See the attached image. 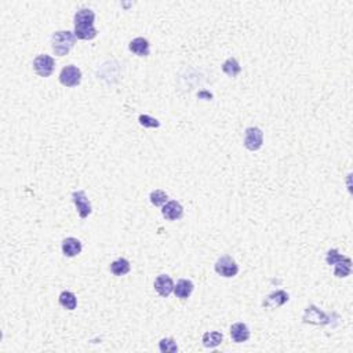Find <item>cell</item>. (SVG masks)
I'll list each match as a JSON object with an SVG mask.
<instances>
[{
  "label": "cell",
  "instance_id": "cell-7",
  "mask_svg": "<svg viewBox=\"0 0 353 353\" xmlns=\"http://www.w3.org/2000/svg\"><path fill=\"white\" fill-rule=\"evenodd\" d=\"M302 319H304V323H311V324H329L330 323V317L315 305H311L305 309Z\"/></svg>",
  "mask_w": 353,
  "mask_h": 353
},
{
  "label": "cell",
  "instance_id": "cell-9",
  "mask_svg": "<svg viewBox=\"0 0 353 353\" xmlns=\"http://www.w3.org/2000/svg\"><path fill=\"white\" fill-rule=\"evenodd\" d=\"M163 217L168 221H176V219L182 218L184 215V207H182L176 200H170L162 209Z\"/></svg>",
  "mask_w": 353,
  "mask_h": 353
},
{
  "label": "cell",
  "instance_id": "cell-17",
  "mask_svg": "<svg viewBox=\"0 0 353 353\" xmlns=\"http://www.w3.org/2000/svg\"><path fill=\"white\" fill-rule=\"evenodd\" d=\"M334 266V274L337 278H348L350 272H352V261L348 257H344Z\"/></svg>",
  "mask_w": 353,
  "mask_h": 353
},
{
  "label": "cell",
  "instance_id": "cell-5",
  "mask_svg": "<svg viewBox=\"0 0 353 353\" xmlns=\"http://www.w3.org/2000/svg\"><path fill=\"white\" fill-rule=\"evenodd\" d=\"M264 144V133L258 127H248L244 131V146L248 150H258Z\"/></svg>",
  "mask_w": 353,
  "mask_h": 353
},
{
  "label": "cell",
  "instance_id": "cell-15",
  "mask_svg": "<svg viewBox=\"0 0 353 353\" xmlns=\"http://www.w3.org/2000/svg\"><path fill=\"white\" fill-rule=\"evenodd\" d=\"M94 19H95V14H94L93 10L80 9L74 14V27H79V25H94Z\"/></svg>",
  "mask_w": 353,
  "mask_h": 353
},
{
  "label": "cell",
  "instance_id": "cell-10",
  "mask_svg": "<svg viewBox=\"0 0 353 353\" xmlns=\"http://www.w3.org/2000/svg\"><path fill=\"white\" fill-rule=\"evenodd\" d=\"M231 338L236 342V344H242V342H246L250 338V329L248 325L244 324V323H235L231 327Z\"/></svg>",
  "mask_w": 353,
  "mask_h": 353
},
{
  "label": "cell",
  "instance_id": "cell-4",
  "mask_svg": "<svg viewBox=\"0 0 353 353\" xmlns=\"http://www.w3.org/2000/svg\"><path fill=\"white\" fill-rule=\"evenodd\" d=\"M60 82L65 87H78L82 82V70L74 65H66L60 73Z\"/></svg>",
  "mask_w": 353,
  "mask_h": 353
},
{
  "label": "cell",
  "instance_id": "cell-8",
  "mask_svg": "<svg viewBox=\"0 0 353 353\" xmlns=\"http://www.w3.org/2000/svg\"><path fill=\"white\" fill-rule=\"evenodd\" d=\"M154 286L156 293H158L160 297L167 298L168 295L174 291V282H172L171 278L167 276V274H160V276H158L156 280H155Z\"/></svg>",
  "mask_w": 353,
  "mask_h": 353
},
{
  "label": "cell",
  "instance_id": "cell-25",
  "mask_svg": "<svg viewBox=\"0 0 353 353\" xmlns=\"http://www.w3.org/2000/svg\"><path fill=\"white\" fill-rule=\"evenodd\" d=\"M342 258H344V256H341L338 250L333 248V250H330L327 253V256H325V262L331 266V265H335L338 261L342 260Z\"/></svg>",
  "mask_w": 353,
  "mask_h": 353
},
{
  "label": "cell",
  "instance_id": "cell-22",
  "mask_svg": "<svg viewBox=\"0 0 353 353\" xmlns=\"http://www.w3.org/2000/svg\"><path fill=\"white\" fill-rule=\"evenodd\" d=\"M149 199H150V203L154 206H156V207H163V206L167 203L168 196L166 192L160 191V189H156V191H154L150 193Z\"/></svg>",
  "mask_w": 353,
  "mask_h": 353
},
{
  "label": "cell",
  "instance_id": "cell-12",
  "mask_svg": "<svg viewBox=\"0 0 353 353\" xmlns=\"http://www.w3.org/2000/svg\"><path fill=\"white\" fill-rule=\"evenodd\" d=\"M131 53H134L138 57H148L150 53V44L144 37H135L129 44Z\"/></svg>",
  "mask_w": 353,
  "mask_h": 353
},
{
  "label": "cell",
  "instance_id": "cell-23",
  "mask_svg": "<svg viewBox=\"0 0 353 353\" xmlns=\"http://www.w3.org/2000/svg\"><path fill=\"white\" fill-rule=\"evenodd\" d=\"M159 349L162 353H174L178 352V346L176 342L172 338H163L159 342Z\"/></svg>",
  "mask_w": 353,
  "mask_h": 353
},
{
  "label": "cell",
  "instance_id": "cell-19",
  "mask_svg": "<svg viewBox=\"0 0 353 353\" xmlns=\"http://www.w3.org/2000/svg\"><path fill=\"white\" fill-rule=\"evenodd\" d=\"M131 266L130 262L125 258H119V260L113 261L111 264V272L115 276H124L130 272Z\"/></svg>",
  "mask_w": 353,
  "mask_h": 353
},
{
  "label": "cell",
  "instance_id": "cell-21",
  "mask_svg": "<svg viewBox=\"0 0 353 353\" xmlns=\"http://www.w3.org/2000/svg\"><path fill=\"white\" fill-rule=\"evenodd\" d=\"M222 339L223 335L219 331H209V333H206L203 335L201 341H203V345H205L206 348H215V346H218L222 342Z\"/></svg>",
  "mask_w": 353,
  "mask_h": 353
},
{
  "label": "cell",
  "instance_id": "cell-3",
  "mask_svg": "<svg viewBox=\"0 0 353 353\" xmlns=\"http://www.w3.org/2000/svg\"><path fill=\"white\" fill-rule=\"evenodd\" d=\"M56 68V61L54 58L47 54H40L33 60V69L40 78H48L52 76Z\"/></svg>",
  "mask_w": 353,
  "mask_h": 353
},
{
  "label": "cell",
  "instance_id": "cell-11",
  "mask_svg": "<svg viewBox=\"0 0 353 353\" xmlns=\"http://www.w3.org/2000/svg\"><path fill=\"white\" fill-rule=\"evenodd\" d=\"M288 299H290L288 294L286 291H283V290H279V291H274V293H272L270 295L266 297V299L264 301V307L269 308V309H274V308L283 307L286 302H288Z\"/></svg>",
  "mask_w": 353,
  "mask_h": 353
},
{
  "label": "cell",
  "instance_id": "cell-20",
  "mask_svg": "<svg viewBox=\"0 0 353 353\" xmlns=\"http://www.w3.org/2000/svg\"><path fill=\"white\" fill-rule=\"evenodd\" d=\"M222 70L228 74L229 78H236L237 74L242 72V66H240V64H239V61L236 58L231 57V58H228L222 64Z\"/></svg>",
  "mask_w": 353,
  "mask_h": 353
},
{
  "label": "cell",
  "instance_id": "cell-1",
  "mask_svg": "<svg viewBox=\"0 0 353 353\" xmlns=\"http://www.w3.org/2000/svg\"><path fill=\"white\" fill-rule=\"evenodd\" d=\"M76 43V36L70 31H58L52 36V47L54 54L58 57L66 56Z\"/></svg>",
  "mask_w": 353,
  "mask_h": 353
},
{
  "label": "cell",
  "instance_id": "cell-2",
  "mask_svg": "<svg viewBox=\"0 0 353 353\" xmlns=\"http://www.w3.org/2000/svg\"><path fill=\"white\" fill-rule=\"evenodd\" d=\"M214 269L222 278H235L239 273V265L236 264V261L233 260L232 257L223 256L217 260V262L214 265Z\"/></svg>",
  "mask_w": 353,
  "mask_h": 353
},
{
  "label": "cell",
  "instance_id": "cell-13",
  "mask_svg": "<svg viewBox=\"0 0 353 353\" xmlns=\"http://www.w3.org/2000/svg\"><path fill=\"white\" fill-rule=\"evenodd\" d=\"M62 253L65 257H76L82 253V243L76 237H66L62 242Z\"/></svg>",
  "mask_w": 353,
  "mask_h": 353
},
{
  "label": "cell",
  "instance_id": "cell-16",
  "mask_svg": "<svg viewBox=\"0 0 353 353\" xmlns=\"http://www.w3.org/2000/svg\"><path fill=\"white\" fill-rule=\"evenodd\" d=\"M74 36L82 40H93L97 36V29L94 28V25H79L74 27Z\"/></svg>",
  "mask_w": 353,
  "mask_h": 353
},
{
  "label": "cell",
  "instance_id": "cell-24",
  "mask_svg": "<svg viewBox=\"0 0 353 353\" xmlns=\"http://www.w3.org/2000/svg\"><path fill=\"white\" fill-rule=\"evenodd\" d=\"M138 121H140L141 125H144L146 129H158V127H160V121L158 119L148 116V115H140Z\"/></svg>",
  "mask_w": 353,
  "mask_h": 353
},
{
  "label": "cell",
  "instance_id": "cell-14",
  "mask_svg": "<svg viewBox=\"0 0 353 353\" xmlns=\"http://www.w3.org/2000/svg\"><path fill=\"white\" fill-rule=\"evenodd\" d=\"M193 288H195V286H193L191 280L181 279L178 280L175 286H174V294L180 299H186V298H189L192 295Z\"/></svg>",
  "mask_w": 353,
  "mask_h": 353
},
{
  "label": "cell",
  "instance_id": "cell-6",
  "mask_svg": "<svg viewBox=\"0 0 353 353\" xmlns=\"http://www.w3.org/2000/svg\"><path fill=\"white\" fill-rule=\"evenodd\" d=\"M72 200H73L74 206L78 209V213H79L80 218H87L88 215L91 214L93 209H91V203L90 200L87 199L86 196V192L84 191H74L72 193Z\"/></svg>",
  "mask_w": 353,
  "mask_h": 353
},
{
  "label": "cell",
  "instance_id": "cell-18",
  "mask_svg": "<svg viewBox=\"0 0 353 353\" xmlns=\"http://www.w3.org/2000/svg\"><path fill=\"white\" fill-rule=\"evenodd\" d=\"M60 305L68 311H73L78 307V298L72 291H62L58 297Z\"/></svg>",
  "mask_w": 353,
  "mask_h": 353
}]
</instances>
